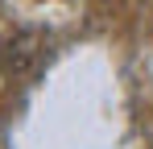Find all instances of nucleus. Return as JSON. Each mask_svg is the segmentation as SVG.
I'll use <instances>...</instances> for the list:
<instances>
[{
	"mask_svg": "<svg viewBox=\"0 0 153 149\" xmlns=\"http://www.w3.org/2000/svg\"><path fill=\"white\" fill-rule=\"evenodd\" d=\"M37 58H42V42H37L33 33H21V37L8 46V66H13V71H21V74L33 71V66H37Z\"/></svg>",
	"mask_w": 153,
	"mask_h": 149,
	"instance_id": "1",
	"label": "nucleus"
}]
</instances>
